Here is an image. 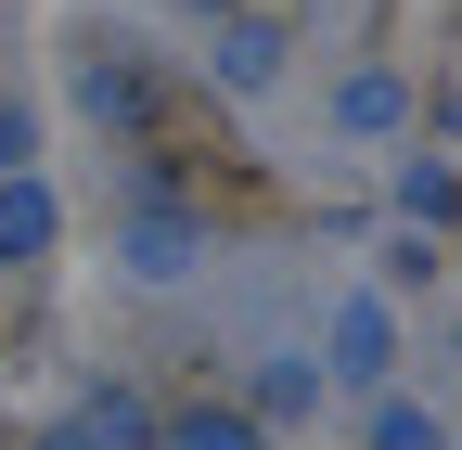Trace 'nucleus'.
<instances>
[{
  "instance_id": "1",
  "label": "nucleus",
  "mask_w": 462,
  "mask_h": 450,
  "mask_svg": "<svg viewBox=\"0 0 462 450\" xmlns=\"http://www.w3.org/2000/svg\"><path fill=\"white\" fill-rule=\"evenodd\" d=\"M116 258H129V284H193L206 232H193L180 206H129V232H116Z\"/></svg>"
},
{
  "instance_id": "2",
  "label": "nucleus",
  "mask_w": 462,
  "mask_h": 450,
  "mask_svg": "<svg viewBox=\"0 0 462 450\" xmlns=\"http://www.w3.org/2000/svg\"><path fill=\"white\" fill-rule=\"evenodd\" d=\"M385 361H398V322H385L373 296H346V309H334V373H346V386H385Z\"/></svg>"
},
{
  "instance_id": "3",
  "label": "nucleus",
  "mask_w": 462,
  "mask_h": 450,
  "mask_svg": "<svg viewBox=\"0 0 462 450\" xmlns=\"http://www.w3.org/2000/svg\"><path fill=\"white\" fill-rule=\"evenodd\" d=\"M270 78H282V26L270 14H231L218 26V90H270Z\"/></svg>"
},
{
  "instance_id": "4",
  "label": "nucleus",
  "mask_w": 462,
  "mask_h": 450,
  "mask_svg": "<svg viewBox=\"0 0 462 450\" xmlns=\"http://www.w3.org/2000/svg\"><path fill=\"white\" fill-rule=\"evenodd\" d=\"M51 232H65L51 181H0V258H51Z\"/></svg>"
},
{
  "instance_id": "5",
  "label": "nucleus",
  "mask_w": 462,
  "mask_h": 450,
  "mask_svg": "<svg viewBox=\"0 0 462 450\" xmlns=\"http://www.w3.org/2000/svg\"><path fill=\"white\" fill-rule=\"evenodd\" d=\"M154 450H270L257 412H180V425H154Z\"/></svg>"
},
{
  "instance_id": "6",
  "label": "nucleus",
  "mask_w": 462,
  "mask_h": 450,
  "mask_svg": "<svg viewBox=\"0 0 462 450\" xmlns=\"http://www.w3.org/2000/svg\"><path fill=\"white\" fill-rule=\"evenodd\" d=\"M334 129H398V78H385V65H360V78L334 90Z\"/></svg>"
},
{
  "instance_id": "7",
  "label": "nucleus",
  "mask_w": 462,
  "mask_h": 450,
  "mask_svg": "<svg viewBox=\"0 0 462 450\" xmlns=\"http://www.w3.org/2000/svg\"><path fill=\"white\" fill-rule=\"evenodd\" d=\"M373 450H449V425H437L424 399H385V412H373Z\"/></svg>"
},
{
  "instance_id": "8",
  "label": "nucleus",
  "mask_w": 462,
  "mask_h": 450,
  "mask_svg": "<svg viewBox=\"0 0 462 450\" xmlns=\"http://www.w3.org/2000/svg\"><path fill=\"white\" fill-rule=\"evenodd\" d=\"M309 399H321L309 361H270V373H257V412H309Z\"/></svg>"
},
{
  "instance_id": "9",
  "label": "nucleus",
  "mask_w": 462,
  "mask_h": 450,
  "mask_svg": "<svg viewBox=\"0 0 462 450\" xmlns=\"http://www.w3.org/2000/svg\"><path fill=\"white\" fill-rule=\"evenodd\" d=\"M26 155H39V117H26L14 90H0V181H26Z\"/></svg>"
},
{
  "instance_id": "10",
  "label": "nucleus",
  "mask_w": 462,
  "mask_h": 450,
  "mask_svg": "<svg viewBox=\"0 0 462 450\" xmlns=\"http://www.w3.org/2000/svg\"><path fill=\"white\" fill-rule=\"evenodd\" d=\"M398 206L437 219V206H449V167H437V155H411V167H398Z\"/></svg>"
},
{
  "instance_id": "11",
  "label": "nucleus",
  "mask_w": 462,
  "mask_h": 450,
  "mask_svg": "<svg viewBox=\"0 0 462 450\" xmlns=\"http://www.w3.org/2000/svg\"><path fill=\"white\" fill-rule=\"evenodd\" d=\"M39 450H103V437H90V425H51V437H39Z\"/></svg>"
},
{
  "instance_id": "12",
  "label": "nucleus",
  "mask_w": 462,
  "mask_h": 450,
  "mask_svg": "<svg viewBox=\"0 0 462 450\" xmlns=\"http://www.w3.org/2000/svg\"><path fill=\"white\" fill-rule=\"evenodd\" d=\"M193 14H231V0H193Z\"/></svg>"
}]
</instances>
